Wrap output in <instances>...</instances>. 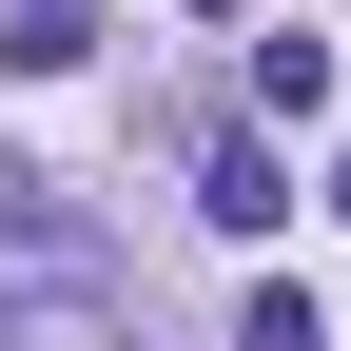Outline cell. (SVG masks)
<instances>
[{
	"label": "cell",
	"instance_id": "cell-1",
	"mask_svg": "<svg viewBox=\"0 0 351 351\" xmlns=\"http://www.w3.org/2000/svg\"><path fill=\"white\" fill-rule=\"evenodd\" d=\"M195 215H215V234H274V215H293L274 137H215V156H195Z\"/></svg>",
	"mask_w": 351,
	"mask_h": 351
},
{
	"label": "cell",
	"instance_id": "cell-2",
	"mask_svg": "<svg viewBox=\"0 0 351 351\" xmlns=\"http://www.w3.org/2000/svg\"><path fill=\"white\" fill-rule=\"evenodd\" d=\"M313 98H332V39L274 20V39H254V117H313Z\"/></svg>",
	"mask_w": 351,
	"mask_h": 351
},
{
	"label": "cell",
	"instance_id": "cell-3",
	"mask_svg": "<svg viewBox=\"0 0 351 351\" xmlns=\"http://www.w3.org/2000/svg\"><path fill=\"white\" fill-rule=\"evenodd\" d=\"M234 351H332V332H313V293L274 274V293H254V332H234Z\"/></svg>",
	"mask_w": 351,
	"mask_h": 351
},
{
	"label": "cell",
	"instance_id": "cell-4",
	"mask_svg": "<svg viewBox=\"0 0 351 351\" xmlns=\"http://www.w3.org/2000/svg\"><path fill=\"white\" fill-rule=\"evenodd\" d=\"M0 351H20V293H0Z\"/></svg>",
	"mask_w": 351,
	"mask_h": 351
}]
</instances>
